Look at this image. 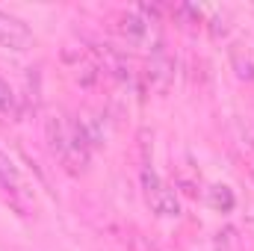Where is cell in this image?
<instances>
[{
  "instance_id": "cell-1",
  "label": "cell",
  "mask_w": 254,
  "mask_h": 251,
  "mask_svg": "<svg viewBox=\"0 0 254 251\" xmlns=\"http://www.w3.org/2000/svg\"><path fill=\"white\" fill-rule=\"evenodd\" d=\"M142 192H145L148 207H151L157 216H163V219H178V216H181V201H178V195L160 181V175L151 169L148 160H145V166H142Z\"/></svg>"
},
{
  "instance_id": "cell-2",
  "label": "cell",
  "mask_w": 254,
  "mask_h": 251,
  "mask_svg": "<svg viewBox=\"0 0 254 251\" xmlns=\"http://www.w3.org/2000/svg\"><path fill=\"white\" fill-rule=\"evenodd\" d=\"M33 45V33L30 27L9 15V12H0V48H9V51H27Z\"/></svg>"
},
{
  "instance_id": "cell-3",
  "label": "cell",
  "mask_w": 254,
  "mask_h": 251,
  "mask_svg": "<svg viewBox=\"0 0 254 251\" xmlns=\"http://www.w3.org/2000/svg\"><path fill=\"white\" fill-rule=\"evenodd\" d=\"M119 30L125 33L130 42L148 45V42H151V33H154V21L145 18L142 12H127L125 18H122V27H119Z\"/></svg>"
},
{
  "instance_id": "cell-4",
  "label": "cell",
  "mask_w": 254,
  "mask_h": 251,
  "mask_svg": "<svg viewBox=\"0 0 254 251\" xmlns=\"http://www.w3.org/2000/svg\"><path fill=\"white\" fill-rule=\"evenodd\" d=\"M0 119H18V101L3 77H0Z\"/></svg>"
},
{
  "instance_id": "cell-5",
  "label": "cell",
  "mask_w": 254,
  "mask_h": 251,
  "mask_svg": "<svg viewBox=\"0 0 254 251\" xmlns=\"http://www.w3.org/2000/svg\"><path fill=\"white\" fill-rule=\"evenodd\" d=\"M148 74H151V80L160 77V80H157V89H166L169 80H172V63H169L163 54H157V60L151 63V71H148Z\"/></svg>"
},
{
  "instance_id": "cell-6",
  "label": "cell",
  "mask_w": 254,
  "mask_h": 251,
  "mask_svg": "<svg viewBox=\"0 0 254 251\" xmlns=\"http://www.w3.org/2000/svg\"><path fill=\"white\" fill-rule=\"evenodd\" d=\"M0 181L12 189V192H21V178H18V169L12 166V160H9L6 154H0Z\"/></svg>"
},
{
  "instance_id": "cell-7",
  "label": "cell",
  "mask_w": 254,
  "mask_h": 251,
  "mask_svg": "<svg viewBox=\"0 0 254 251\" xmlns=\"http://www.w3.org/2000/svg\"><path fill=\"white\" fill-rule=\"evenodd\" d=\"M210 207H216V210H234V192L228 187H213L210 189Z\"/></svg>"
},
{
  "instance_id": "cell-8",
  "label": "cell",
  "mask_w": 254,
  "mask_h": 251,
  "mask_svg": "<svg viewBox=\"0 0 254 251\" xmlns=\"http://www.w3.org/2000/svg\"><path fill=\"white\" fill-rule=\"evenodd\" d=\"M127 246H130V251H157L142 234H130V237H127Z\"/></svg>"
}]
</instances>
